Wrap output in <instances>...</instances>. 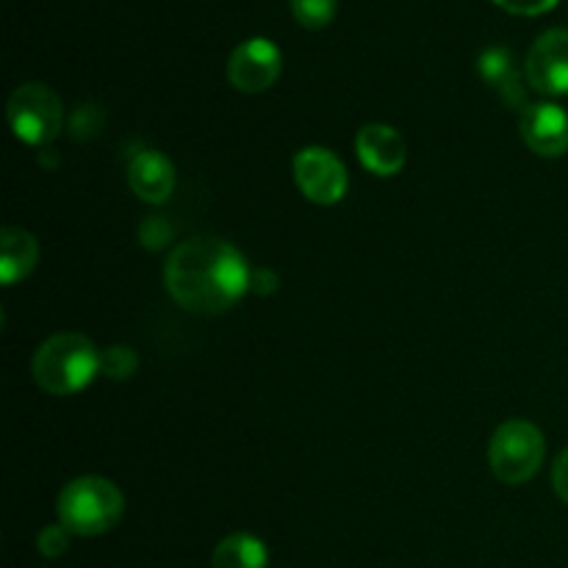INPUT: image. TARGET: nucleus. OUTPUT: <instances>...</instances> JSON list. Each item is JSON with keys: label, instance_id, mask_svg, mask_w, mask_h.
<instances>
[{"label": "nucleus", "instance_id": "1", "mask_svg": "<svg viewBox=\"0 0 568 568\" xmlns=\"http://www.w3.org/2000/svg\"><path fill=\"white\" fill-rule=\"evenodd\" d=\"M170 297L189 314L216 316L231 311L253 286L242 250L216 236H194L178 244L164 264Z\"/></svg>", "mask_w": 568, "mask_h": 568}, {"label": "nucleus", "instance_id": "2", "mask_svg": "<svg viewBox=\"0 0 568 568\" xmlns=\"http://www.w3.org/2000/svg\"><path fill=\"white\" fill-rule=\"evenodd\" d=\"M33 381L53 397L83 392L103 372V353L83 333H55L42 342L31 361Z\"/></svg>", "mask_w": 568, "mask_h": 568}, {"label": "nucleus", "instance_id": "3", "mask_svg": "<svg viewBox=\"0 0 568 568\" xmlns=\"http://www.w3.org/2000/svg\"><path fill=\"white\" fill-rule=\"evenodd\" d=\"M55 510H59V525H64L72 536H103L122 519L125 499L111 480L87 475L61 488Z\"/></svg>", "mask_w": 568, "mask_h": 568}, {"label": "nucleus", "instance_id": "4", "mask_svg": "<svg viewBox=\"0 0 568 568\" xmlns=\"http://www.w3.org/2000/svg\"><path fill=\"white\" fill-rule=\"evenodd\" d=\"M547 455L544 433L527 419H508L497 427L488 444V464L505 486H525L538 475Z\"/></svg>", "mask_w": 568, "mask_h": 568}, {"label": "nucleus", "instance_id": "5", "mask_svg": "<svg viewBox=\"0 0 568 568\" xmlns=\"http://www.w3.org/2000/svg\"><path fill=\"white\" fill-rule=\"evenodd\" d=\"M6 114L14 136L26 144H50L64 128V105L59 94L39 81L17 87L6 105Z\"/></svg>", "mask_w": 568, "mask_h": 568}, {"label": "nucleus", "instance_id": "6", "mask_svg": "<svg viewBox=\"0 0 568 568\" xmlns=\"http://www.w3.org/2000/svg\"><path fill=\"white\" fill-rule=\"evenodd\" d=\"M300 192L316 205H336L347 194V166L327 148H303L292 161Z\"/></svg>", "mask_w": 568, "mask_h": 568}, {"label": "nucleus", "instance_id": "7", "mask_svg": "<svg viewBox=\"0 0 568 568\" xmlns=\"http://www.w3.org/2000/svg\"><path fill=\"white\" fill-rule=\"evenodd\" d=\"M525 81L547 98L568 94V28H549L525 59Z\"/></svg>", "mask_w": 568, "mask_h": 568}, {"label": "nucleus", "instance_id": "8", "mask_svg": "<svg viewBox=\"0 0 568 568\" xmlns=\"http://www.w3.org/2000/svg\"><path fill=\"white\" fill-rule=\"evenodd\" d=\"M283 70V55L272 39L253 37L239 44L227 59V78L239 92H266Z\"/></svg>", "mask_w": 568, "mask_h": 568}, {"label": "nucleus", "instance_id": "9", "mask_svg": "<svg viewBox=\"0 0 568 568\" xmlns=\"http://www.w3.org/2000/svg\"><path fill=\"white\" fill-rule=\"evenodd\" d=\"M521 139L532 153L560 159L568 153V111L558 103H530L519 120Z\"/></svg>", "mask_w": 568, "mask_h": 568}, {"label": "nucleus", "instance_id": "10", "mask_svg": "<svg viewBox=\"0 0 568 568\" xmlns=\"http://www.w3.org/2000/svg\"><path fill=\"white\" fill-rule=\"evenodd\" d=\"M355 153L372 175L392 178L405 166V139L397 128L369 122L355 136Z\"/></svg>", "mask_w": 568, "mask_h": 568}, {"label": "nucleus", "instance_id": "11", "mask_svg": "<svg viewBox=\"0 0 568 568\" xmlns=\"http://www.w3.org/2000/svg\"><path fill=\"white\" fill-rule=\"evenodd\" d=\"M128 183H131L133 194L142 197L144 203L161 205L175 192V166L159 150H139L128 161Z\"/></svg>", "mask_w": 568, "mask_h": 568}, {"label": "nucleus", "instance_id": "12", "mask_svg": "<svg viewBox=\"0 0 568 568\" xmlns=\"http://www.w3.org/2000/svg\"><path fill=\"white\" fill-rule=\"evenodd\" d=\"M477 70H480L483 81L499 94L508 109H519L525 111L527 105V92H525V81H521L519 64H516V55L510 53L508 48L503 44H494V48H486L477 59Z\"/></svg>", "mask_w": 568, "mask_h": 568}, {"label": "nucleus", "instance_id": "13", "mask_svg": "<svg viewBox=\"0 0 568 568\" xmlns=\"http://www.w3.org/2000/svg\"><path fill=\"white\" fill-rule=\"evenodd\" d=\"M39 261V242L33 233L22 227H6L0 233V281L3 286H14L26 281Z\"/></svg>", "mask_w": 568, "mask_h": 568}, {"label": "nucleus", "instance_id": "14", "mask_svg": "<svg viewBox=\"0 0 568 568\" xmlns=\"http://www.w3.org/2000/svg\"><path fill=\"white\" fill-rule=\"evenodd\" d=\"M214 568H270V549L250 532H233L222 538L211 558Z\"/></svg>", "mask_w": 568, "mask_h": 568}, {"label": "nucleus", "instance_id": "15", "mask_svg": "<svg viewBox=\"0 0 568 568\" xmlns=\"http://www.w3.org/2000/svg\"><path fill=\"white\" fill-rule=\"evenodd\" d=\"M288 3H292V14L297 17L300 26L308 31H320L333 22L338 0H288Z\"/></svg>", "mask_w": 568, "mask_h": 568}, {"label": "nucleus", "instance_id": "16", "mask_svg": "<svg viewBox=\"0 0 568 568\" xmlns=\"http://www.w3.org/2000/svg\"><path fill=\"white\" fill-rule=\"evenodd\" d=\"M139 358L131 347H111L103 353V372L114 381H125L136 372Z\"/></svg>", "mask_w": 568, "mask_h": 568}, {"label": "nucleus", "instance_id": "17", "mask_svg": "<svg viewBox=\"0 0 568 568\" xmlns=\"http://www.w3.org/2000/svg\"><path fill=\"white\" fill-rule=\"evenodd\" d=\"M70 536L72 532L67 530L64 525H53V527H44L37 538V549L39 555L44 558H61V555L70 549Z\"/></svg>", "mask_w": 568, "mask_h": 568}, {"label": "nucleus", "instance_id": "18", "mask_svg": "<svg viewBox=\"0 0 568 568\" xmlns=\"http://www.w3.org/2000/svg\"><path fill=\"white\" fill-rule=\"evenodd\" d=\"M497 6H503L505 11H510V14H544V11L555 9L558 6V0H494Z\"/></svg>", "mask_w": 568, "mask_h": 568}, {"label": "nucleus", "instance_id": "19", "mask_svg": "<svg viewBox=\"0 0 568 568\" xmlns=\"http://www.w3.org/2000/svg\"><path fill=\"white\" fill-rule=\"evenodd\" d=\"M552 488L560 499L568 505V449L560 453V458L555 460V469H552Z\"/></svg>", "mask_w": 568, "mask_h": 568}]
</instances>
